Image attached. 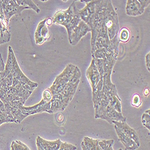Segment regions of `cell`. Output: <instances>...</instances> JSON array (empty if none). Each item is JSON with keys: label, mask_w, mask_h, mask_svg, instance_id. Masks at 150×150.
Instances as JSON below:
<instances>
[{"label": "cell", "mask_w": 150, "mask_h": 150, "mask_svg": "<svg viewBox=\"0 0 150 150\" xmlns=\"http://www.w3.org/2000/svg\"><path fill=\"white\" fill-rule=\"evenodd\" d=\"M114 127L119 140L123 144L126 150H136L139 148V146L137 145L130 137L125 134L120 129L115 126Z\"/></svg>", "instance_id": "13"}, {"label": "cell", "mask_w": 150, "mask_h": 150, "mask_svg": "<svg viewBox=\"0 0 150 150\" xmlns=\"http://www.w3.org/2000/svg\"><path fill=\"white\" fill-rule=\"evenodd\" d=\"M81 148H82V150H88L82 142L81 143Z\"/></svg>", "instance_id": "29"}, {"label": "cell", "mask_w": 150, "mask_h": 150, "mask_svg": "<svg viewBox=\"0 0 150 150\" xmlns=\"http://www.w3.org/2000/svg\"><path fill=\"white\" fill-rule=\"evenodd\" d=\"M149 3V0H128L126 6V13L128 16H140L144 13Z\"/></svg>", "instance_id": "7"}, {"label": "cell", "mask_w": 150, "mask_h": 150, "mask_svg": "<svg viewBox=\"0 0 150 150\" xmlns=\"http://www.w3.org/2000/svg\"><path fill=\"white\" fill-rule=\"evenodd\" d=\"M3 6H2V0H0V16H3Z\"/></svg>", "instance_id": "27"}, {"label": "cell", "mask_w": 150, "mask_h": 150, "mask_svg": "<svg viewBox=\"0 0 150 150\" xmlns=\"http://www.w3.org/2000/svg\"><path fill=\"white\" fill-rule=\"evenodd\" d=\"M50 108H51V102H46L44 100L42 99L39 103L30 107L22 106L21 107L20 109L22 114L27 117L29 115L42 113V112L49 113Z\"/></svg>", "instance_id": "8"}, {"label": "cell", "mask_w": 150, "mask_h": 150, "mask_svg": "<svg viewBox=\"0 0 150 150\" xmlns=\"http://www.w3.org/2000/svg\"><path fill=\"white\" fill-rule=\"evenodd\" d=\"M50 37V33L46 24V18L41 21L36 28L34 33V39L36 45H42Z\"/></svg>", "instance_id": "9"}, {"label": "cell", "mask_w": 150, "mask_h": 150, "mask_svg": "<svg viewBox=\"0 0 150 150\" xmlns=\"http://www.w3.org/2000/svg\"><path fill=\"white\" fill-rule=\"evenodd\" d=\"M114 141L113 139L110 140H100L98 141V144L102 148V150H114Z\"/></svg>", "instance_id": "18"}, {"label": "cell", "mask_w": 150, "mask_h": 150, "mask_svg": "<svg viewBox=\"0 0 150 150\" xmlns=\"http://www.w3.org/2000/svg\"><path fill=\"white\" fill-rule=\"evenodd\" d=\"M100 118L106 120L110 124H113L114 121H126V118L122 115V114L117 112L110 105L106 108L103 114L100 117Z\"/></svg>", "instance_id": "10"}, {"label": "cell", "mask_w": 150, "mask_h": 150, "mask_svg": "<svg viewBox=\"0 0 150 150\" xmlns=\"http://www.w3.org/2000/svg\"><path fill=\"white\" fill-rule=\"evenodd\" d=\"M86 3L79 10L81 19L91 32V54L99 49L118 58L120 25L118 15L111 1H81Z\"/></svg>", "instance_id": "1"}, {"label": "cell", "mask_w": 150, "mask_h": 150, "mask_svg": "<svg viewBox=\"0 0 150 150\" xmlns=\"http://www.w3.org/2000/svg\"><path fill=\"white\" fill-rule=\"evenodd\" d=\"M8 47L10 49L12 60V67L10 74L12 75V76H13V78L16 79L17 80L19 81L22 83H26L30 85L33 90H35V88H36L38 86V83L33 82L25 75V74L22 72L18 64V62L17 61L16 56L14 54L13 49H12L10 46H9Z\"/></svg>", "instance_id": "5"}, {"label": "cell", "mask_w": 150, "mask_h": 150, "mask_svg": "<svg viewBox=\"0 0 150 150\" xmlns=\"http://www.w3.org/2000/svg\"><path fill=\"white\" fill-rule=\"evenodd\" d=\"M75 1L66 10H58L51 18L53 23L64 26L67 31L70 45H77L86 34L91 32L90 27L81 18Z\"/></svg>", "instance_id": "3"}, {"label": "cell", "mask_w": 150, "mask_h": 150, "mask_svg": "<svg viewBox=\"0 0 150 150\" xmlns=\"http://www.w3.org/2000/svg\"><path fill=\"white\" fill-rule=\"evenodd\" d=\"M81 75L79 68L70 63L56 77L52 85L48 88L52 96L49 114L66 109L76 92Z\"/></svg>", "instance_id": "2"}, {"label": "cell", "mask_w": 150, "mask_h": 150, "mask_svg": "<svg viewBox=\"0 0 150 150\" xmlns=\"http://www.w3.org/2000/svg\"><path fill=\"white\" fill-rule=\"evenodd\" d=\"M16 3L20 6H27L30 7L31 9L34 10L37 13H40V9L37 6L32 0H16Z\"/></svg>", "instance_id": "15"}, {"label": "cell", "mask_w": 150, "mask_h": 150, "mask_svg": "<svg viewBox=\"0 0 150 150\" xmlns=\"http://www.w3.org/2000/svg\"><path fill=\"white\" fill-rule=\"evenodd\" d=\"M149 109L145 111L142 116V123L143 126L146 127L149 131L150 129V115H149Z\"/></svg>", "instance_id": "19"}, {"label": "cell", "mask_w": 150, "mask_h": 150, "mask_svg": "<svg viewBox=\"0 0 150 150\" xmlns=\"http://www.w3.org/2000/svg\"><path fill=\"white\" fill-rule=\"evenodd\" d=\"M145 63L147 70L150 71V53H148L145 56Z\"/></svg>", "instance_id": "25"}, {"label": "cell", "mask_w": 150, "mask_h": 150, "mask_svg": "<svg viewBox=\"0 0 150 150\" xmlns=\"http://www.w3.org/2000/svg\"><path fill=\"white\" fill-rule=\"evenodd\" d=\"M52 23H53V22H52V20L51 18H46V24L47 26H51Z\"/></svg>", "instance_id": "26"}, {"label": "cell", "mask_w": 150, "mask_h": 150, "mask_svg": "<svg viewBox=\"0 0 150 150\" xmlns=\"http://www.w3.org/2000/svg\"><path fill=\"white\" fill-rule=\"evenodd\" d=\"M61 143L62 141L59 139L55 141H47L40 136L36 138L37 150H59Z\"/></svg>", "instance_id": "12"}, {"label": "cell", "mask_w": 150, "mask_h": 150, "mask_svg": "<svg viewBox=\"0 0 150 150\" xmlns=\"http://www.w3.org/2000/svg\"><path fill=\"white\" fill-rule=\"evenodd\" d=\"M113 124H114L115 126L120 129L127 136L132 139L137 145L140 146V139L138 134L137 133L134 129L129 126L126 121H114Z\"/></svg>", "instance_id": "11"}, {"label": "cell", "mask_w": 150, "mask_h": 150, "mask_svg": "<svg viewBox=\"0 0 150 150\" xmlns=\"http://www.w3.org/2000/svg\"><path fill=\"white\" fill-rule=\"evenodd\" d=\"M142 105V100H141V97L140 95L138 94H135L133 95L132 100V105L136 107V108H139Z\"/></svg>", "instance_id": "21"}, {"label": "cell", "mask_w": 150, "mask_h": 150, "mask_svg": "<svg viewBox=\"0 0 150 150\" xmlns=\"http://www.w3.org/2000/svg\"><path fill=\"white\" fill-rule=\"evenodd\" d=\"M14 122L13 120L11 119L8 115L0 114V126L4 123Z\"/></svg>", "instance_id": "24"}, {"label": "cell", "mask_w": 150, "mask_h": 150, "mask_svg": "<svg viewBox=\"0 0 150 150\" xmlns=\"http://www.w3.org/2000/svg\"><path fill=\"white\" fill-rule=\"evenodd\" d=\"M2 6L4 18L8 23L10 19L13 16H19L23 10L30 9L27 6L19 5L16 3V1L14 0H2Z\"/></svg>", "instance_id": "6"}, {"label": "cell", "mask_w": 150, "mask_h": 150, "mask_svg": "<svg viewBox=\"0 0 150 150\" xmlns=\"http://www.w3.org/2000/svg\"><path fill=\"white\" fill-rule=\"evenodd\" d=\"M52 97V96L51 91H50V90L48 88H47L43 91L42 99L44 100L46 102H51Z\"/></svg>", "instance_id": "23"}, {"label": "cell", "mask_w": 150, "mask_h": 150, "mask_svg": "<svg viewBox=\"0 0 150 150\" xmlns=\"http://www.w3.org/2000/svg\"><path fill=\"white\" fill-rule=\"evenodd\" d=\"M99 139H94L90 137H85L82 142L88 150H102L98 144Z\"/></svg>", "instance_id": "14"}, {"label": "cell", "mask_w": 150, "mask_h": 150, "mask_svg": "<svg viewBox=\"0 0 150 150\" xmlns=\"http://www.w3.org/2000/svg\"><path fill=\"white\" fill-rule=\"evenodd\" d=\"M149 90L148 88H146V89L145 90V91H144V94L146 97H147V96L149 95Z\"/></svg>", "instance_id": "28"}, {"label": "cell", "mask_w": 150, "mask_h": 150, "mask_svg": "<svg viewBox=\"0 0 150 150\" xmlns=\"http://www.w3.org/2000/svg\"><path fill=\"white\" fill-rule=\"evenodd\" d=\"M76 149L77 147L74 145L66 142L62 141L59 150H76Z\"/></svg>", "instance_id": "22"}, {"label": "cell", "mask_w": 150, "mask_h": 150, "mask_svg": "<svg viewBox=\"0 0 150 150\" xmlns=\"http://www.w3.org/2000/svg\"><path fill=\"white\" fill-rule=\"evenodd\" d=\"M130 33L129 30L126 28H122L121 30H120L118 34V39L120 42L126 43L130 39Z\"/></svg>", "instance_id": "16"}, {"label": "cell", "mask_w": 150, "mask_h": 150, "mask_svg": "<svg viewBox=\"0 0 150 150\" xmlns=\"http://www.w3.org/2000/svg\"><path fill=\"white\" fill-rule=\"evenodd\" d=\"M11 150H31L25 144L20 141H13L11 144Z\"/></svg>", "instance_id": "17"}, {"label": "cell", "mask_w": 150, "mask_h": 150, "mask_svg": "<svg viewBox=\"0 0 150 150\" xmlns=\"http://www.w3.org/2000/svg\"><path fill=\"white\" fill-rule=\"evenodd\" d=\"M86 76L92 88V100L94 105L97 103L100 94L102 90L103 81V78L100 74L93 59H92L89 67L86 71Z\"/></svg>", "instance_id": "4"}, {"label": "cell", "mask_w": 150, "mask_h": 150, "mask_svg": "<svg viewBox=\"0 0 150 150\" xmlns=\"http://www.w3.org/2000/svg\"><path fill=\"white\" fill-rule=\"evenodd\" d=\"M5 69V64L3 61V58L2 57V55L0 54V90L2 88L3 86V82L4 79H5L3 76H2V72Z\"/></svg>", "instance_id": "20"}, {"label": "cell", "mask_w": 150, "mask_h": 150, "mask_svg": "<svg viewBox=\"0 0 150 150\" xmlns=\"http://www.w3.org/2000/svg\"><path fill=\"white\" fill-rule=\"evenodd\" d=\"M118 150H123V149H121V148H120V149H119Z\"/></svg>", "instance_id": "30"}]
</instances>
